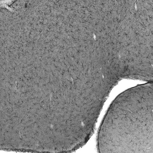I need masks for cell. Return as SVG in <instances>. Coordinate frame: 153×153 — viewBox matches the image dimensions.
Here are the masks:
<instances>
[{"instance_id": "1", "label": "cell", "mask_w": 153, "mask_h": 153, "mask_svg": "<svg viewBox=\"0 0 153 153\" xmlns=\"http://www.w3.org/2000/svg\"><path fill=\"white\" fill-rule=\"evenodd\" d=\"M141 90L128 91L112 104L100 128V152H153L152 91Z\"/></svg>"}]
</instances>
